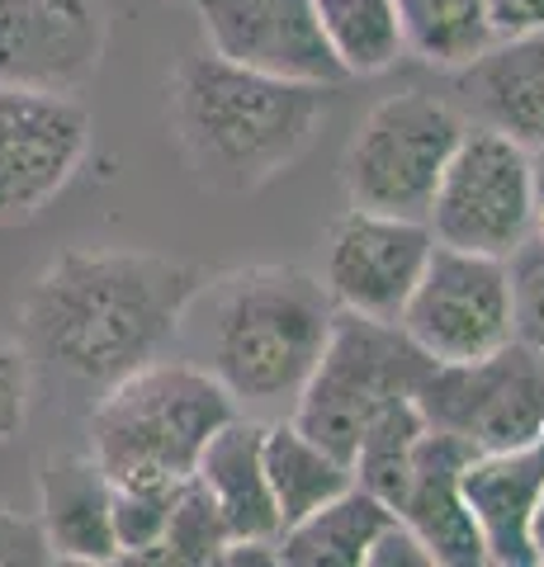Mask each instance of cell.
I'll list each match as a JSON object with an SVG mask.
<instances>
[{
  "label": "cell",
  "mask_w": 544,
  "mask_h": 567,
  "mask_svg": "<svg viewBox=\"0 0 544 567\" xmlns=\"http://www.w3.org/2000/svg\"><path fill=\"white\" fill-rule=\"evenodd\" d=\"M544 487V440L512 450L469 454L460 492L493 567H535L531 558V511Z\"/></svg>",
  "instance_id": "cell-15"
},
{
  "label": "cell",
  "mask_w": 544,
  "mask_h": 567,
  "mask_svg": "<svg viewBox=\"0 0 544 567\" xmlns=\"http://www.w3.org/2000/svg\"><path fill=\"white\" fill-rule=\"evenodd\" d=\"M402 336L435 364H464L516 336L512 270L502 256L431 246L421 279L398 312Z\"/></svg>",
  "instance_id": "cell-9"
},
{
  "label": "cell",
  "mask_w": 544,
  "mask_h": 567,
  "mask_svg": "<svg viewBox=\"0 0 544 567\" xmlns=\"http://www.w3.org/2000/svg\"><path fill=\"white\" fill-rule=\"evenodd\" d=\"M431 369L435 360L421 354L398 322H374V317L337 308V322L327 331L318 364L298 388L289 421L341 464H350L365 425L383 406L417 398Z\"/></svg>",
  "instance_id": "cell-5"
},
{
  "label": "cell",
  "mask_w": 544,
  "mask_h": 567,
  "mask_svg": "<svg viewBox=\"0 0 544 567\" xmlns=\"http://www.w3.org/2000/svg\"><path fill=\"white\" fill-rule=\"evenodd\" d=\"M506 270H512L516 336H521V341L544 346V241L525 237L516 251L506 256Z\"/></svg>",
  "instance_id": "cell-25"
},
{
  "label": "cell",
  "mask_w": 544,
  "mask_h": 567,
  "mask_svg": "<svg viewBox=\"0 0 544 567\" xmlns=\"http://www.w3.org/2000/svg\"><path fill=\"white\" fill-rule=\"evenodd\" d=\"M43 563H52V548L39 520L0 502V567H43Z\"/></svg>",
  "instance_id": "cell-27"
},
{
  "label": "cell",
  "mask_w": 544,
  "mask_h": 567,
  "mask_svg": "<svg viewBox=\"0 0 544 567\" xmlns=\"http://www.w3.org/2000/svg\"><path fill=\"white\" fill-rule=\"evenodd\" d=\"M531 558H535V567H544V487H540V502L531 511Z\"/></svg>",
  "instance_id": "cell-31"
},
{
  "label": "cell",
  "mask_w": 544,
  "mask_h": 567,
  "mask_svg": "<svg viewBox=\"0 0 544 567\" xmlns=\"http://www.w3.org/2000/svg\"><path fill=\"white\" fill-rule=\"evenodd\" d=\"M487 24H493V39L535 33L544 29V0H487Z\"/></svg>",
  "instance_id": "cell-29"
},
{
  "label": "cell",
  "mask_w": 544,
  "mask_h": 567,
  "mask_svg": "<svg viewBox=\"0 0 544 567\" xmlns=\"http://www.w3.org/2000/svg\"><path fill=\"white\" fill-rule=\"evenodd\" d=\"M227 548H233V529H227L223 511L214 506L195 477L175 492L171 502V516L162 525V535L147 548L137 563H156V567H208V563H223Z\"/></svg>",
  "instance_id": "cell-24"
},
{
  "label": "cell",
  "mask_w": 544,
  "mask_h": 567,
  "mask_svg": "<svg viewBox=\"0 0 544 567\" xmlns=\"http://www.w3.org/2000/svg\"><path fill=\"white\" fill-rule=\"evenodd\" d=\"M431 227L417 218L356 208L341 213L327 237L322 284L341 312H360L374 322H398L421 265L431 256Z\"/></svg>",
  "instance_id": "cell-11"
},
{
  "label": "cell",
  "mask_w": 544,
  "mask_h": 567,
  "mask_svg": "<svg viewBox=\"0 0 544 567\" xmlns=\"http://www.w3.org/2000/svg\"><path fill=\"white\" fill-rule=\"evenodd\" d=\"M214 58L279 81L337 85L341 62L322 39L312 0H189Z\"/></svg>",
  "instance_id": "cell-12"
},
{
  "label": "cell",
  "mask_w": 544,
  "mask_h": 567,
  "mask_svg": "<svg viewBox=\"0 0 544 567\" xmlns=\"http://www.w3.org/2000/svg\"><path fill=\"white\" fill-rule=\"evenodd\" d=\"M365 567H435V558H431V548L417 539V529L393 516L374 535L370 554H365Z\"/></svg>",
  "instance_id": "cell-28"
},
{
  "label": "cell",
  "mask_w": 544,
  "mask_h": 567,
  "mask_svg": "<svg viewBox=\"0 0 544 567\" xmlns=\"http://www.w3.org/2000/svg\"><path fill=\"white\" fill-rule=\"evenodd\" d=\"M398 24L402 48L441 71H460L493 43L487 0H398Z\"/></svg>",
  "instance_id": "cell-21"
},
{
  "label": "cell",
  "mask_w": 544,
  "mask_h": 567,
  "mask_svg": "<svg viewBox=\"0 0 544 567\" xmlns=\"http://www.w3.org/2000/svg\"><path fill=\"white\" fill-rule=\"evenodd\" d=\"M233 416L237 402L208 369L162 354L104 388L91 412V458L114 487H181Z\"/></svg>",
  "instance_id": "cell-4"
},
{
  "label": "cell",
  "mask_w": 544,
  "mask_h": 567,
  "mask_svg": "<svg viewBox=\"0 0 544 567\" xmlns=\"http://www.w3.org/2000/svg\"><path fill=\"white\" fill-rule=\"evenodd\" d=\"M29 388H33L29 350L20 341H10V336H0V445L24 431Z\"/></svg>",
  "instance_id": "cell-26"
},
{
  "label": "cell",
  "mask_w": 544,
  "mask_h": 567,
  "mask_svg": "<svg viewBox=\"0 0 544 567\" xmlns=\"http://www.w3.org/2000/svg\"><path fill=\"white\" fill-rule=\"evenodd\" d=\"M91 114L72 95L0 85V223H29L76 181Z\"/></svg>",
  "instance_id": "cell-10"
},
{
  "label": "cell",
  "mask_w": 544,
  "mask_h": 567,
  "mask_svg": "<svg viewBox=\"0 0 544 567\" xmlns=\"http://www.w3.org/2000/svg\"><path fill=\"white\" fill-rule=\"evenodd\" d=\"M393 520V506L379 502L374 492L350 483L304 520L279 529L275 554L285 567H365V554L383 525Z\"/></svg>",
  "instance_id": "cell-19"
},
{
  "label": "cell",
  "mask_w": 544,
  "mask_h": 567,
  "mask_svg": "<svg viewBox=\"0 0 544 567\" xmlns=\"http://www.w3.org/2000/svg\"><path fill=\"white\" fill-rule=\"evenodd\" d=\"M204 279L181 256L72 246L43 265L20 303L29 350L66 379L110 388L171 350Z\"/></svg>",
  "instance_id": "cell-1"
},
{
  "label": "cell",
  "mask_w": 544,
  "mask_h": 567,
  "mask_svg": "<svg viewBox=\"0 0 544 567\" xmlns=\"http://www.w3.org/2000/svg\"><path fill=\"white\" fill-rule=\"evenodd\" d=\"M39 529L52 563H124L114 535V492L104 468L85 454H58L39 473Z\"/></svg>",
  "instance_id": "cell-17"
},
{
  "label": "cell",
  "mask_w": 544,
  "mask_h": 567,
  "mask_svg": "<svg viewBox=\"0 0 544 567\" xmlns=\"http://www.w3.org/2000/svg\"><path fill=\"white\" fill-rule=\"evenodd\" d=\"M469 445L445 431H431L417 440L412 454V473L402 487L393 516L408 520L417 529V539L431 548L435 567H483V539L473 525L464 492H460V473L469 464Z\"/></svg>",
  "instance_id": "cell-16"
},
{
  "label": "cell",
  "mask_w": 544,
  "mask_h": 567,
  "mask_svg": "<svg viewBox=\"0 0 544 567\" xmlns=\"http://www.w3.org/2000/svg\"><path fill=\"white\" fill-rule=\"evenodd\" d=\"M431 431L464 440L473 454L544 440V346L512 336L464 364H435L417 393Z\"/></svg>",
  "instance_id": "cell-8"
},
{
  "label": "cell",
  "mask_w": 544,
  "mask_h": 567,
  "mask_svg": "<svg viewBox=\"0 0 544 567\" xmlns=\"http://www.w3.org/2000/svg\"><path fill=\"white\" fill-rule=\"evenodd\" d=\"M260 440H266V421L237 412L233 421L218 425L195 464V483L214 496V506L223 511L227 529H233V544L279 539V516H275V496L266 483Z\"/></svg>",
  "instance_id": "cell-18"
},
{
  "label": "cell",
  "mask_w": 544,
  "mask_h": 567,
  "mask_svg": "<svg viewBox=\"0 0 544 567\" xmlns=\"http://www.w3.org/2000/svg\"><path fill=\"white\" fill-rule=\"evenodd\" d=\"M454 104L469 123L497 128L525 152L544 147V29L493 39L454 71Z\"/></svg>",
  "instance_id": "cell-14"
},
{
  "label": "cell",
  "mask_w": 544,
  "mask_h": 567,
  "mask_svg": "<svg viewBox=\"0 0 544 567\" xmlns=\"http://www.w3.org/2000/svg\"><path fill=\"white\" fill-rule=\"evenodd\" d=\"M331 322L337 303L304 265H242L204 279L185 308V327H195L199 346L195 364L252 412L294 406Z\"/></svg>",
  "instance_id": "cell-2"
},
{
  "label": "cell",
  "mask_w": 544,
  "mask_h": 567,
  "mask_svg": "<svg viewBox=\"0 0 544 567\" xmlns=\"http://www.w3.org/2000/svg\"><path fill=\"white\" fill-rule=\"evenodd\" d=\"M531 171H535V218H531V237L544 241V147L531 152Z\"/></svg>",
  "instance_id": "cell-30"
},
{
  "label": "cell",
  "mask_w": 544,
  "mask_h": 567,
  "mask_svg": "<svg viewBox=\"0 0 544 567\" xmlns=\"http://www.w3.org/2000/svg\"><path fill=\"white\" fill-rule=\"evenodd\" d=\"M427 435V416H421L417 398L408 402H393L365 425L356 454H350V473L365 492H374L379 502L398 506L402 487H408V473H412V454H417V440Z\"/></svg>",
  "instance_id": "cell-23"
},
{
  "label": "cell",
  "mask_w": 544,
  "mask_h": 567,
  "mask_svg": "<svg viewBox=\"0 0 544 567\" xmlns=\"http://www.w3.org/2000/svg\"><path fill=\"white\" fill-rule=\"evenodd\" d=\"M318 6L322 39L331 58L350 76H379L389 71L402 52V24H398V0H312Z\"/></svg>",
  "instance_id": "cell-22"
},
{
  "label": "cell",
  "mask_w": 544,
  "mask_h": 567,
  "mask_svg": "<svg viewBox=\"0 0 544 567\" xmlns=\"http://www.w3.org/2000/svg\"><path fill=\"white\" fill-rule=\"evenodd\" d=\"M327 91L331 85L260 76L204 48L171 76V128L199 185L252 194L312 147Z\"/></svg>",
  "instance_id": "cell-3"
},
{
  "label": "cell",
  "mask_w": 544,
  "mask_h": 567,
  "mask_svg": "<svg viewBox=\"0 0 544 567\" xmlns=\"http://www.w3.org/2000/svg\"><path fill=\"white\" fill-rule=\"evenodd\" d=\"M104 48L110 20L100 0H0V85L76 95Z\"/></svg>",
  "instance_id": "cell-13"
},
{
  "label": "cell",
  "mask_w": 544,
  "mask_h": 567,
  "mask_svg": "<svg viewBox=\"0 0 544 567\" xmlns=\"http://www.w3.org/2000/svg\"><path fill=\"white\" fill-rule=\"evenodd\" d=\"M469 128L460 104L431 91H398L360 118L346 147V194L356 208L427 223L435 181Z\"/></svg>",
  "instance_id": "cell-6"
},
{
  "label": "cell",
  "mask_w": 544,
  "mask_h": 567,
  "mask_svg": "<svg viewBox=\"0 0 544 567\" xmlns=\"http://www.w3.org/2000/svg\"><path fill=\"white\" fill-rule=\"evenodd\" d=\"M181 6H189V0H181Z\"/></svg>",
  "instance_id": "cell-32"
},
{
  "label": "cell",
  "mask_w": 544,
  "mask_h": 567,
  "mask_svg": "<svg viewBox=\"0 0 544 567\" xmlns=\"http://www.w3.org/2000/svg\"><path fill=\"white\" fill-rule=\"evenodd\" d=\"M260 458H266V483L275 496L279 529H289L294 520H304L308 511H318L322 502L356 483L350 464H341L318 440H308L294 421H266Z\"/></svg>",
  "instance_id": "cell-20"
},
{
  "label": "cell",
  "mask_w": 544,
  "mask_h": 567,
  "mask_svg": "<svg viewBox=\"0 0 544 567\" xmlns=\"http://www.w3.org/2000/svg\"><path fill=\"white\" fill-rule=\"evenodd\" d=\"M535 218V171L521 142L497 128L469 123L435 181L427 227L431 241L479 256H512L531 237Z\"/></svg>",
  "instance_id": "cell-7"
}]
</instances>
